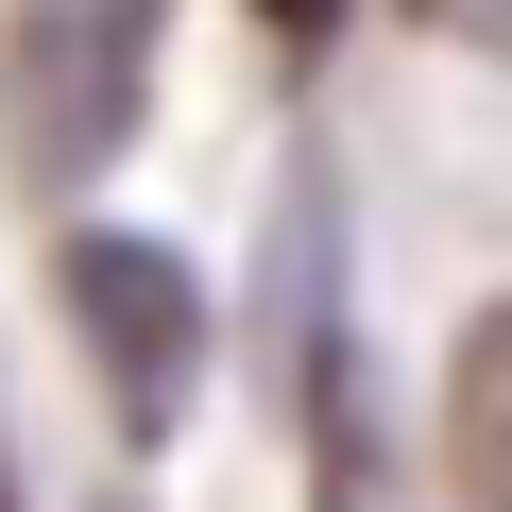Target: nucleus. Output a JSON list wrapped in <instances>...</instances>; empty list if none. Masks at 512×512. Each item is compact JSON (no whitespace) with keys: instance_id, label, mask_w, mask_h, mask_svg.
I'll list each match as a JSON object with an SVG mask.
<instances>
[{"instance_id":"nucleus-1","label":"nucleus","mask_w":512,"mask_h":512,"mask_svg":"<svg viewBox=\"0 0 512 512\" xmlns=\"http://www.w3.org/2000/svg\"><path fill=\"white\" fill-rule=\"evenodd\" d=\"M18 86H0V137H18V171L86 188L137 120V69H154V0H35L18 52H0Z\"/></svg>"},{"instance_id":"nucleus-2","label":"nucleus","mask_w":512,"mask_h":512,"mask_svg":"<svg viewBox=\"0 0 512 512\" xmlns=\"http://www.w3.org/2000/svg\"><path fill=\"white\" fill-rule=\"evenodd\" d=\"M69 325H86L120 427H171V410H188V376H205V291L171 274L154 239H69Z\"/></svg>"},{"instance_id":"nucleus-3","label":"nucleus","mask_w":512,"mask_h":512,"mask_svg":"<svg viewBox=\"0 0 512 512\" xmlns=\"http://www.w3.org/2000/svg\"><path fill=\"white\" fill-rule=\"evenodd\" d=\"M444 478L478 512H512V308H478L461 359H444Z\"/></svg>"},{"instance_id":"nucleus-4","label":"nucleus","mask_w":512,"mask_h":512,"mask_svg":"<svg viewBox=\"0 0 512 512\" xmlns=\"http://www.w3.org/2000/svg\"><path fill=\"white\" fill-rule=\"evenodd\" d=\"M256 18H291V35H325V18H342V0H256Z\"/></svg>"}]
</instances>
